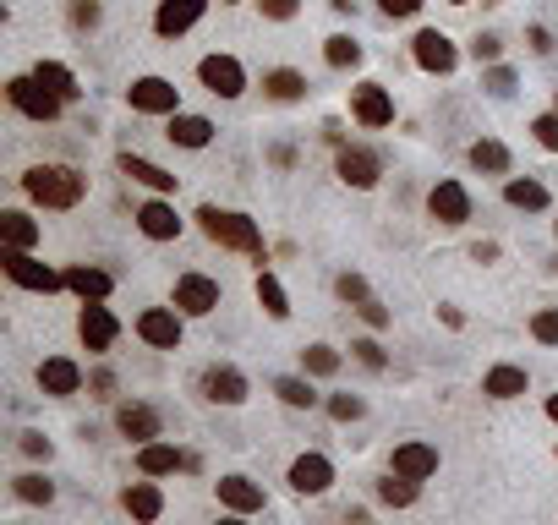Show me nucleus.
I'll return each mask as SVG.
<instances>
[{
    "instance_id": "nucleus-1",
    "label": "nucleus",
    "mask_w": 558,
    "mask_h": 525,
    "mask_svg": "<svg viewBox=\"0 0 558 525\" xmlns=\"http://www.w3.org/2000/svg\"><path fill=\"white\" fill-rule=\"evenodd\" d=\"M83 175H77L72 165H33L28 175H22V192L33 197V203L44 208H77L83 203Z\"/></svg>"
},
{
    "instance_id": "nucleus-2",
    "label": "nucleus",
    "mask_w": 558,
    "mask_h": 525,
    "mask_svg": "<svg viewBox=\"0 0 558 525\" xmlns=\"http://www.w3.org/2000/svg\"><path fill=\"white\" fill-rule=\"evenodd\" d=\"M197 225H203L208 241L219 247H236V252H263V236L247 214H219V208H197Z\"/></svg>"
},
{
    "instance_id": "nucleus-3",
    "label": "nucleus",
    "mask_w": 558,
    "mask_h": 525,
    "mask_svg": "<svg viewBox=\"0 0 558 525\" xmlns=\"http://www.w3.org/2000/svg\"><path fill=\"white\" fill-rule=\"evenodd\" d=\"M0 268H6V274L17 279L22 290H44V296L66 285V274H55V268H44L39 258H28V252H22V247H6V252H0Z\"/></svg>"
},
{
    "instance_id": "nucleus-4",
    "label": "nucleus",
    "mask_w": 558,
    "mask_h": 525,
    "mask_svg": "<svg viewBox=\"0 0 558 525\" xmlns=\"http://www.w3.org/2000/svg\"><path fill=\"white\" fill-rule=\"evenodd\" d=\"M6 99L17 104L22 115H33V121H55V115H61V104H66V99H55L39 77H11V83H6Z\"/></svg>"
},
{
    "instance_id": "nucleus-5",
    "label": "nucleus",
    "mask_w": 558,
    "mask_h": 525,
    "mask_svg": "<svg viewBox=\"0 0 558 525\" xmlns=\"http://www.w3.org/2000/svg\"><path fill=\"white\" fill-rule=\"evenodd\" d=\"M126 99H132V110H143V115H181L176 110L181 93H176V83H165V77H137V83L126 88Z\"/></svg>"
},
{
    "instance_id": "nucleus-6",
    "label": "nucleus",
    "mask_w": 558,
    "mask_h": 525,
    "mask_svg": "<svg viewBox=\"0 0 558 525\" xmlns=\"http://www.w3.org/2000/svg\"><path fill=\"white\" fill-rule=\"evenodd\" d=\"M197 77H203V88L219 93V99H236V93L247 88V72H241V61H230V55H203Z\"/></svg>"
},
{
    "instance_id": "nucleus-7",
    "label": "nucleus",
    "mask_w": 558,
    "mask_h": 525,
    "mask_svg": "<svg viewBox=\"0 0 558 525\" xmlns=\"http://www.w3.org/2000/svg\"><path fill=\"white\" fill-rule=\"evenodd\" d=\"M176 307L186 318H208V312L219 307V285L208 274H181L176 279Z\"/></svg>"
},
{
    "instance_id": "nucleus-8",
    "label": "nucleus",
    "mask_w": 558,
    "mask_h": 525,
    "mask_svg": "<svg viewBox=\"0 0 558 525\" xmlns=\"http://www.w3.org/2000/svg\"><path fill=\"white\" fill-rule=\"evenodd\" d=\"M427 208H433L438 225H465V219H471V197H465L460 181H438L433 192H427Z\"/></svg>"
},
{
    "instance_id": "nucleus-9",
    "label": "nucleus",
    "mask_w": 558,
    "mask_h": 525,
    "mask_svg": "<svg viewBox=\"0 0 558 525\" xmlns=\"http://www.w3.org/2000/svg\"><path fill=\"white\" fill-rule=\"evenodd\" d=\"M351 115H356L362 126H389V121H394V99H389V88L362 83V88H356V99H351Z\"/></svg>"
},
{
    "instance_id": "nucleus-10",
    "label": "nucleus",
    "mask_w": 558,
    "mask_h": 525,
    "mask_svg": "<svg viewBox=\"0 0 558 525\" xmlns=\"http://www.w3.org/2000/svg\"><path fill=\"white\" fill-rule=\"evenodd\" d=\"M455 61H460L455 44H449L438 28L416 33V66H422V72H455Z\"/></svg>"
},
{
    "instance_id": "nucleus-11",
    "label": "nucleus",
    "mask_w": 558,
    "mask_h": 525,
    "mask_svg": "<svg viewBox=\"0 0 558 525\" xmlns=\"http://www.w3.org/2000/svg\"><path fill=\"white\" fill-rule=\"evenodd\" d=\"M77 334H83L88 350H110V345H115V318H110V307H99V301H83Z\"/></svg>"
},
{
    "instance_id": "nucleus-12",
    "label": "nucleus",
    "mask_w": 558,
    "mask_h": 525,
    "mask_svg": "<svg viewBox=\"0 0 558 525\" xmlns=\"http://www.w3.org/2000/svg\"><path fill=\"white\" fill-rule=\"evenodd\" d=\"M39 389L44 394H77L83 389V367H77L72 356H50L39 367Z\"/></svg>"
},
{
    "instance_id": "nucleus-13",
    "label": "nucleus",
    "mask_w": 558,
    "mask_h": 525,
    "mask_svg": "<svg viewBox=\"0 0 558 525\" xmlns=\"http://www.w3.org/2000/svg\"><path fill=\"white\" fill-rule=\"evenodd\" d=\"M203 394L214 405H241L247 400V378H241L236 367H208L203 372Z\"/></svg>"
},
{
    "instance_id": "nucleus-14",
    "label": "nucleus",
    "mask_w": 558,
    "mask_h": 525,
    "mask_svg": "<svg viewBox=\"0 0 558 525\" xmlns=\"http://www.w3.org/2000/svg\"><path fill=\"white\" fill-rule=\"evenodd\" d=\"M137 334H143L148 345H159V350H176L181 345V318H176V312H165V307H154V312L137 318Z\"/></svg>"
},
{
    "instance_id": "nucleus-15",
    "label": "nucleus",
    "mask_w": 558,
    "mask_h": 525,
    "mask_svg": "<svg viewBox=\"0 0 558 525\" xmlns=\"http://www.w3.org/2000/svg\"><path fill=\"white\" fill-rule=\"evenodd\" d=\"M137 230H143L148 241H176L181 236V219L170 203H143L137 208Z\"/></svg>"
},
{
    "instance_id": "nucleus-16",
    "label": "nucleus",
    "mask_w": 558,
    "mask_h": 525,
    "mask_svg": "<svg viewBox=\"0 0 558 525\" xmlns=\"http://www.w3.org/2000/svg\"><path fill=\"white\" fill-rule=\"evenodd\" d=\"M329 482H334V465L323 460V454H301V460L290 465V487H296V493H323Z\"/></svg>"
},
{
    "instance_id": "nucleus-17",
    "label": "nucleus",
    "mask_w": 558,
    "mask_h": 525,
    "mask_svg": "<svg viewBox=\"0 0 558 525\" xmlns=\"http://www.w3.org/2000/svg\"><path fill=\"white\" fill-rule=\"evenodd\" d=\"M394 471L422 482V476L438 471V449H427V443H400V449H394Z\"/></svg>"
},
{
    "instance_id": "nucleus-18",
    "label": "nucleus",
    "mask_w": 558,
    "mask_h": 525,
    "mask_svg": "<svg viewBox=\"0 0 558 525\" xmlns=\"http://www.w3.org/2000/svg\"><path fill=\"white\" fill-rule=\"evenodd\" d=\"M219 504L236 509V515H252V509H263V487L247 482V476H225L219 482Z\"/></svg>"
},
{
    "instance_id": "nucleus-19",
    "label": "nucleus",
    "mask_w": 558,
    "mask_h": 525,
    "mask_svg": "<svg viewBox=\"0 0 558 525\" xmlns=\"http://www.w3.org/2000/svg\"><path fill=\"white\" fill-rule=\"evenodd\" d=\"M197 17H203V0H165L159 17H154V28L165 33V39H176V33H186Z\"/></svg>"
},
{
    "instance_id": "nucleus-20",
    "label": "nucleus",
    "mask_w": 558,
    "mask_h": 525,
    "mask_svg": "<svg viewBox=\"0 0 558 525\" xmlns=\"http://www.w3.org/2000/svg\"><path fill=\"white\" fill-rule=\"evenodd\" d=\"M181 465H192L181 449H170V443H143L137 449V471L143 476H170V471H181Z\"/></svg>"
},
{
    "instance_id": "nucleus-21",
    "label": "nucleus",
    "mask_w": 558,
    "mask_h": 525,
    "mask_svg": "<svg viewBox=\"0 0 558 525\" xmlns=\"http://www.w3.org/2000/svg\"><path fill=\"white\" fill-rule=\"evenodd\" d=\"M126 515H132V520H143V525H154L159 515H165V493H159L154 482L126 487Z\"/></svg>"
},
{
    "instance_id": "nucleus-22",
    "label": "nucleus",
    "mask_w": 558,
    "mask_h": 525,
    "mask_svg": "<svg viewBox=\"0 0 558 525\" xmlns=\"http://www.w3.org/2000/svg\"><path fill=\"white\" fill-rule=\"evenodd\" d=\"M340 181L345 186H362V192H367V186L378 181V159H372L367 148H340Z\"/></svg>"
},
{
    "instance_id": "nucleus-23",
    "label": "nucleus",
    "mask_w": 558,
    "mask_h": 525,
    "mask_svg": "<svg viewBox=\"0 0 558 525\" xmlns=\"http://www.w3.org/2000/svg\"><path fill=\"white\" fill-rule=\"evenodd\" d=\"M115 427H121L126 438H137V443L159 438V416L148 411V405H121V411H115Z\"/></svg>"
},
{
    "instance_id": "nucleus-24",
    "label": "nucleus",
    "mask_w": 558,
    "mask_h": 525,
    "mask_svg": "<svg viewBox=\"0 0 558 525\" xmlns=\"http://www.w3.org/2000/svg\"><path fill=\"white\" fill-rule=\"evenodd\" d=\"M170 143H181V148H208V137H214V126L203 121V115H170Z\"/></svg>"
},
{
    "instance_id": "nucleus-25",
    "label": "nucleus",
    "mask_w": 558,
    "mask_h": 525,
    "mask_svg": "<svg viewBox=\"0 0 558 525\" xmlns=\"http://www.w3.org/2000/svg\"><path fill=\"white\" fill-rule=\"evenodd\" d=\"M66 290H77L83 301H104V296H110V274H99V268L77 263V268H66Z\"/></svg>"
},
{
    "instance_id": "nucleus-26",
    "label": "nucleus",
    "mask_w": 558,
    "mask_h": 525,
    "mask_svg": "<svg viewBox=\"0 0 558 525\" xmlns=\"http://www.w3.org/2000/svg\"><path fill=\"white\" fill-rule=\"evenodd\" d=\"M121 175H132V181L154 186V192H176V175L159 170V165H148V159H137V154H121Z\"/></svg>"
},
{
    "instance_id": "nucleus-27",
    "label": "nucleus",
    "mask_w": 558,
    "mask_h": 525,
    "mask_svg": "<svg viewBox=\"0 0 558 525\" xmlns=\"http://www.w3.org/2000/svg\"><path fill=\"white\" fill-rule=\"evenodd\" d=\"M0 236H6V247H22V252H28L33 241H39V225H33L28 214H17V208H11V214H0Z\"/></svg>"
},
{
    "instance_id": "nucleus-28",
    "label": "nucleus",
    "mask_w": 558,
    "mask_h": 525,
    "mask_svg": "<svg viewBox=\"0 0 558 525\" xmlns=\"http://www.w3.org/2000/svg\"><path fill=\"white\" fill-rule=\"evenodd\" d=\"M33 77H39V83L55 93V99H77V77L66 72V66H55V61H39V66H33Z\"/></svg>"
},
{
    "instance_id": "nucleus-29",
    "label": "nucleus",
    "mask_w": 558,
    "mask_h": 525,
    "mask_svg": "<svg viewBox=\"0 0 558 525\" xmlns=\"http://www.w3.org/2000/svg\"><path fill=\"white\" fill-rule=\"evenodd\" d=\"M487 394H493V400H515V394H526V372H520V367H493V372H487Z\"/></svg>"
},
{
    "instance_id": "nucleus-30",
    "label": "nucleus",
    "mask_w": 558,
    "mask_h": 525,
    "mask_svg": "<svg viewBox=\"0 0 558 525\" xmlns=\"http://www.w3.org/2000/svg\"><path fill=\"white\" fill-rule=\"evenodd\" d=\"M263 88H269V99L290 104V99H301V93H307V77H301V72H285V66H279V72L263 77Z\"/></svg>"
},
{
    "instance_id": "nucleus-31",
    "label": "nucleus",
    "mask_w": 558,
    "mask_h": 525,
    "mask_svg": "<svg viewBox=\"0 0 558 525\" xmlns=\"http://www.w3.org/2000/svg\"><path fill=\"white\" fill-rule=\"evenodd\" d=\"M504 197L515 208H548V186H542V181H509Z\"/></svg>"
},
{
    "instance_id": "nucleus-32",
    "label": "nucleus",
    "mask_w": 558,
    "mask_h": 525,
    "mask_svg": "<svg viewBox=\"0 0 558 525\" xmlns=\"http://www.w3.org/2000/svg\"><path fill=\"white\" fill-rule=\"evenodd\" d=\"M471 165L504 175V170H509V148H504V143H471Z\"/></svg>"
},
{
    "instance_id": "nucleus-33",
    "label": "nucleus",
    "mask_w": 558,
    "mask_h": 525,
    "mask_svg": "<svg viewBox=\"0 0 558 525\" xmlns=\"http://www.w3.org/2000/svg\"><path fill=\"white\" fill-rule=\"evenodd\" d=\"M258 301H263L269 318H290V301H285V290H279L274 274H258Z\"/></svg>"
},
{
    "instance_id": "nucleus-34",
    "label": "nucleus",
    "mask_w": 558,
    "mask_h": 525,
    "mask_svg": "<svg viewBox=\"0 0 558 525\" xmlns=\"http://www.w3.org/2000/svg\"><path fill=\"white\" fill-rule=\"evenodd\" d=\"M274 394H279L285 405H296V411H312V405H318L312 383H301V378H279V383H274Z\"/></svg>"
},
{
    "instance_id": "nucleus-35",
    "label": "nucleus",
    "mask_w": 558,
    "mask_h": 525,
    "mask_svg": "<svg viewBox=\"0 0 558 525\" xmlns=\"http://www.w3.org/2000/svg\"><path fill=\"white\" fill-rule=\"evenodd\" d=\"M378 498H383V504H394V509H405L416 498V482H411V476H400V471H389V482H378Z\"/></svg>"
},
{
    "instance_id": "nucleus-36",
    "label": "nucleus",
    "mask_w": 558,
    "mask_h": 525,
    "mask_svg": "<svg viewBox=\"0 0 558 525\" xmlns=\"http://www.w3.org/2000/svg\"><path fill=\"white\" fill-rule=\"evenodd\" d=\"M323 61H329V66H356V61H362V44L345 39V33H334V39L323 44Z\"/></svg>"
},
{
    "instance_id": "nucleus-37",
    "label": "nucleus",
    "mask_w": 558,
    "mask_h": 525,
    "mask_svg": "<svg viewBox=\"0 0 558 525\" xmlns=\"http://www.w3.org/2000/svg\"><path fill=\"white\" fill-rule=\"evenodd\" d=\"M301 361H307V372H318V378H334V372H340V356H334L329 345H307Z\"/></svg>"
},
{
    "instance_id": "nucleus-38",
    "label": "nucleus",
    "mask_w": 558,
    "mask_h": 525,
    "mask_svg": "<svg viewBox=\"0 0 558 525\" xmlns=\"http://www.w3.org/2000/svg\"><path fill=\"white\" fill-rule=\"evenodd\" d=\"M17 498H22V504H50L55 487L44 482V476H17Z\"/></svg>"
},
{
    "instance_id": "nucleus-39",
    "label": "nucleus",
    "mask_w": 558,
    "mask_h": 525,
    "mask_svg": "<svg viewBox=\"0 0 558 525\" xmlns=\"http://www.w3.org/2000/svg\"><path fill=\"white\" fill-rule=\"evenodd\" d=\"M531 334H537L542 345H558V307L537 312V318H531Z\"/></svg>"
},
{
    "instance_id": "nucleus-40",
    "label": "nucleus",
    "mask_w": 558,
    "mask_h": 525,
    "mask_svg": "<svg viewBox=\"0 0 558 525\" xmlns=\"http://www.w3.org/2000/svg\"><path fill=\"white\" fill-rule=\"evenodd\" d=\"M334 290H340L345 301H356V307H362V301H372V296H367V279H362V274H340V279H334Z\"/></svg>"
},
{
    "instance_id": "nucleus-41",
    "label": "nucleus",
    "mask_w": 558,
    "mask_h": 525,
    "mask_svg": "<svg viewBox=\"0 0 558 525\" xmlns=\"http://www.w3.org/2000/svg\"><path fill=\"white\" fill-rule=\"evenodd\" d=\"M329 416H334V422H356V416H362V400H351V394H334V400H329Z\"/></svg>"
},
{
    "instance_id": "nucleus-42",
    "label": "nucleus",
    "mask_w": 558,
    "mask_h": 525,
    "mask_svg": "<svg viewBox=\"0 0 558 525\" xmlns=\"http://www.w3.org/2000/svg\"><path fill=\"white\" fill-rule=\"evenodd\" d=\"M531 132H537L542 148H558V115H537V126H531Z\"/></svg>"
},
{
    "instance_id": "nucleus-43",
    "label": "nucleus",
    "mask_w": 558,
    "mask_h": 525,
    "mask_svg": "<svg viewBox=\"0 0 558 525\" xmlns=\"http://www.w3.org/2000/svg\"><path fill=\"white\" fill-rule=\"evenodd\" d=\"M258 6H263V17L285 22V17H296V6H301V0H258Z\"/></svg>"
},
{
    "instance_id": "nucleus-44",
    "label": "nucleus",
    "mask_w": 558,
    "mask_h": 525,
    "mask_svg": "<svg viewBox=\"0 0 558 525\" xmlns=\"http://www.w3.org/2000/svg\"><path fill=\"white\" fill-rule=\"evenodd\" d=\"M72 22H77V28H93V22H99V6H93V0H77Z\"/></svg>"
},
{
    "instance_id": "nucleus-45",
    "label": "nucleus",
    "mask_w": 558,
    "mask_h": 525,
    "mask_svg": "<svg viewBox=\"0 0 558 525\" xmlns=\"http://www.w3.org/2000/svg\"><path fill=\"white\" fill-rule=\"evenodd\" d=\"M487 88H493V93H515V72H504V66L487 72Z\"/></svg>"
},
{
    "instance_id": "nucleus-46",
    "label": "nucleus",
    "mask_w": 558,
    "mask_h": 525,
    "mask_svg": "<svg viewBox=\"0 0 558 525\" xmlns=\"http://www.w3.org/2000/svg\"><path fill=\"white\" fill-rule=\"evenodd\" d=\"M22 454H33V460L50 454V438H44V433H22Z\"/></svg>"
},
{
    "instance_id": "nucleus-47",
    "label": "nucleus",
    "mask_w": 558,
    "mask_h": 525,
    "mask_svg": "<svg viewBox=\"0 0 558 525\" xmlns=\"http://www.w3.org/2000/svg\"><path fill=\"white\" fill-rule=\"evenodd\" d=\"M383 11H389V17H416V6H422V0H378Z\"/></svg>"
},
{
    "instance_id": "nucleus-48",
    "label": "nucleus",
    "mask_w": 558,
    "mask_h": 525,
    "mask_svg": "<svg viewBox=\"0 0 558 525\" xmlns=\"http://www.w3.org/2000/svg\"><path fill=\"white\" fill-rule=\"evenodd\" d=\"M351 350H356V356H362V361H367V367H383V350H378V345H372V340H356Z\"/></svg>"
},
{
    "instance_id": "nucleus-49",
    "label": "nucleus",
    "mask_w": 558,
    "mask_h": 525,
    "mask_svg": "<svg viewBox=\"0 0 558 525\" xmlns=\"http://www.w3.org/2000/svg\"><path fill=\"white\" fill-rule=\"evenodd\" d=\"M356 312H362V318L372 323V329H383V323H389V312H383L378 301H362V307H356Z\"/></svg>"
},
{
    "instance_id": "nucleus-50",
    "label": "nucleus",
    "mask_w": 558,
    "mask_h": 525,
    "mask_svg": "<svg viewBox=\"0 0 558 525\" xmlns=\"http://www.w3.org/2000/svg\"><path fill=\"white\" fill-rule=\"evenodd\" d=\"M498 55V39H476V61H493Z\"/></svg>"
},
{
    "instance_id": "nucleus-51",
    "label": "nucleus",
    "mask_w": 558,
    "mask_h": 525,
    "mask_svg": "<svg viewBox=\"0 0 558 525\" xmlns=\"http://www.w3.org/2000/svg\"><path fill=\"white\" fill-rule=\"evenodd\" d=\"M548 416H553V422H558V394H553V400H548Z\"/></svg>"
},
{
    "instance_id": "nucleus-52",
    "label": "nucleus",
    "mask_w": 558,
    "mask_h": 525,
    "mask_svg": "<svg viewBox=\"0 0 558 525\" xmlns=\"http://www.w3.org/2000/svg\"><path fill=\"white\" fill-rule=\"evenodd\" d=\"M219 525H247V520H241V515H230V520H219Z\"/></svg>"
},
{
    "instance_id": "nucleus-53",
    "label": "nucleus",
    "mask_w": 558,
    "mask_h": 525,
    "mask_svg": "<svg viewBox=\"0 0 558 525\" xmlns=\"http://www.w3.org/2000/svg\"><path fill=\"white\" fill-rule=\"evenodd\" d=\"M455 6H465V0H455Z\"/></svg>"
},
{
    "instance_id": "nucleus-54",
    "label": "nucleus",
    "mask_w": 558,
    "mask_h": 525,
    "mask_svg": "<svg viewBox=\"0 0 558 525\" xmlns=\"http://www.w3.org/2000/svg\"><path fill=\"white\" fill-rule=\"evenodd\" d=\"M553 230H558V225H553Z\"/></svg>"
}]
</instances>
